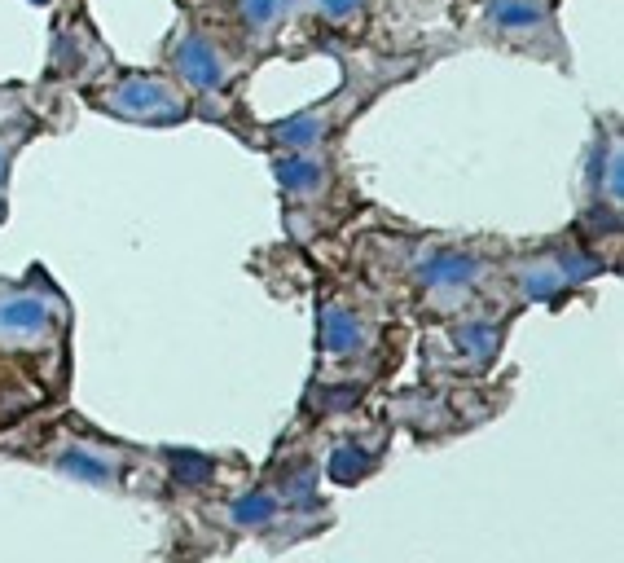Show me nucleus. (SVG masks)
I'll return each mask as SVG.
<instances>
[{
    "label": "nucleus",
    "instance_id": "1",
    "mask_svg": "<svg viewBox=\"0 0 624 563\" xmlns=\"http://www.w3.org/2000/svg\"><path fill=\"white\" fill-rule=\"evenodd\" d=\"M102 106L119 119H141V124H176L185 115V102L159 75H128L102 97Z\"/></svg>",
    "mask_w": 624,
    "mask_h": 563
},
{
    "label": "nucleus",
    "instance_id": "2",
    "mask_svg": "<svg viewBox=\"0 0 624 563\" xmlns=\"http://www.w3.org/2000/svg\"><path fill=\"white\" fill-rule=\"evenodd\" d=\"M484 27L501 36L515 49H537V44H554V14L550 0H488Z\"/></svg>",
    "mask_w": 624,
    "mask_h": 563
},
{
    "label": "nucleus",
    "instance_id": "3",
    "mask_svg": "<svg viewBox=\"0 0 624 563\" xmlns=\"http://www.w3.org/2000/svg\"><path fill=\"white\" fill-rule=\"evenodd\" d=\"M409 269L427 291H471L484 278V256L471 247H422Z\"/></svg>",
    "mask_w": 624,
    "mask_h": 563
},
{
    "label": "nucleus",
    "instance_id": "4",
    "mask_svg": "<svg viewBox=\"0 0 624 563\" xmlns=\"http://www.w3.org/2000/svg\"><path fill=\"white\" fill-rule=\"evenodd\" d=\"M317 344L330 361H356L374 348V322L365 313H356L352 304L330 300L317 317Z\"/></svg>",
    "mask_w": 624,
    "mask_h": 563
},
{
    "label": "nucleus",
    "instance_id": "5",
    "mask_svg": "<svg viewBox=\"0 0 624 563\" xmlns=\"http://www.w3.org/2000/svg\"><path fill=\"white\" fill-rule=\"evenodd\" d=\"M172 66H176V75H181V80L194 88V93H203V97H216L220 88L229 84V66H225V58H220V49L207 36H198V31L176 36Z\"/></svg>",
    "mask_w": 624,
    "mask_h": 563
},
{
    "label": "nucleus",
    "instance_id": "6",
    "mask_svg": "<svg viewBox=\"0 0 624 563\" xmlns=\"http://www.w3.org/2000/svg\"><path fill=\"white\" fill-rule=\"evenodd\" d=\"M58 326V308L40 295H0V344H36Z\"/></svg>",
    "mask_w": 624,
    "mask_h": 563
},
{
    "label": "nucleus",
    "instance_id": "7",
    "mask_svg": "<svg viewBox=\"0 0 624 563\" xmlns=\"http://www.w3.org/2000/svg\"><path fill=\"white\" fill-rule=\"evenodd\" d=\"M273 172H277L282 194H291V198H321L326 194V185H330L326 159H317L312 150H291L286 159L273 163Z\"/></svg>",
    "mask_w": 624,
    "mask_h": 563
},
{
    "label": "nucleus",
    "instance_id": "8",
    "mask_svg": "<svg viewBox=\"0 0 624 563\" xmlns=\"http://www.w3.org/2000/svg\"><path fill=\"white\" fill-rule=\"evenodd\" d=\"M53 467H58L62 476L80 480V484H93V489H115V484H119V462L110 454H102V449H88V445L58 449Z\"/></svg>",
    "mask_w": 624,
    "mask_h": 563
},
{
    "label": "nucleus",
    "instance_id": "9",
    "mask_svg": "<svg viewBox=\"0 0 624 563\" xmlns=\"http://www.w3.org/2000/svg\"><path fill=\"white\" fill-rule=\"evenodd\" d=\"M277 515H282V498H273V493H242V498L229 502V520L242 533H260Z\"/></svg>",
    "mask_w": 624,
    "mask_h": 563
},
{
    "label": "nucleus",
    "instance_id": "10",
    "mask_svg": "<svg viewBox=\"0 0 624 563\" xmlns=\"http://www.w3.org/2000/svg\"><path fill=\"white\" fill-rule=\"evenodd\" d=\"M515 282H519V291L528 295V300H550V295H559L563 286H567L559 260H532V264H523Z\"/></svg>",
    "mask_w": 624,
    "mask_h": 563
},
{
    "label": "nucleus",
    "instance_id": "11",
    "mask_svg": "<svg viewBox=\"0 0 624 563\" xmlns=\"http://www.w3.org/2000/svg\"><path fill=\"white\" fill-rule=\"evenodd\" d=\"M291 14V0H238V22L251 36H269Z\"/></svg>",
    "mask_w": 624,
    "mask_h": 563
},
{
    "label": "nucleus",
    "instance_id": "12",
    "mask_svg": "<svg viewBox=\"0 0 624 563\" xmlns=\"http://www.w3.org/2000/svg\"><path fill=\"white\" fill-rule=\"evenodd\" d=\"M378 467V458L374 454H365V449H356V445H334V454H330V476L339 480V484H356V480H365L370 471Z\"/></svg>",
    "mask_w": 624,
    "mask_h": 563
},
{
    "label": "nucleus",
    "instance_id": "13",
    "mask_svg": "<svg viewBox=\"0 0 624 563\" xmlns=\"http://www.w3.org/2000/svg\"><path fill=\"white\" fill-rule=\"evenodd\" d=\"M167 467H172V476L189 484V489H198V484H207L211 476H216V458H207V454H194V449H181V454H167Z\"/></svg>",
    "mask_w": 624,
    "mask_h": 563
},
{
    "label": "nucleus",
    "instance_id": "14",
    "mask_svg": "<svg viewBox=\"0 0 624 563\" xmlns=\"http://www.w3.org/2000/svg\"><path fill=\"white\" fill-rule=\"evenodd\" d=\"M312 9H317V18L334 22V27H348L370 9V0H312Z\"/></svg>",
    "mask_w": 624,
    "mask_h": 563
},
{
    "label": "nucleus",
    "instance_id": "15",
    "mask_svg": "<svg viewBox=\"0 0 624 563\" xmlns=\"http://www.w3.org/2000/svg\"><path fill=\"white\" fill-rule=\"evenodd\" d=\"M5 168H9V154H5V146H0V190H5Z\"/></svg>",
    "mask_w": 624,
    "mask_h": 563
},
{
    "label": "nucleus",
    "instance_id": "16",
    "mask_svg": "<svg viewBox=\"0 0 624 563\" xmlns=\"http://www.w3.org/2000/svg\"><path fill=\"white\" fill-rule=\"evenodd\" d=\"M40 5H44V0H40Z\"/></svg>",
    "mask_w": 624,
    "mask_h": 563
}]
</instances>
